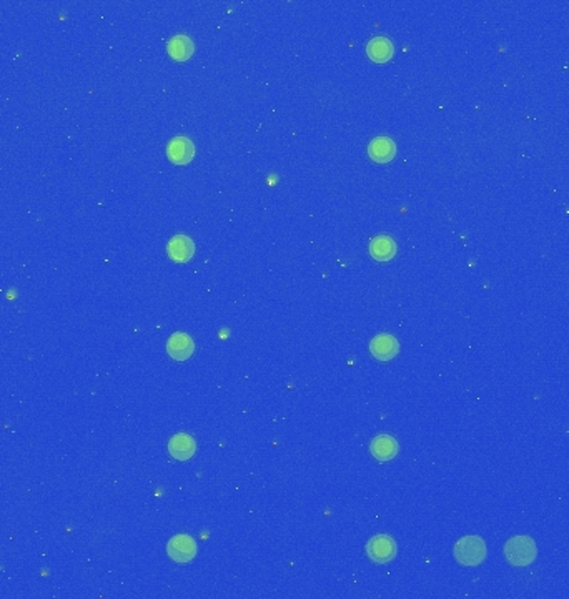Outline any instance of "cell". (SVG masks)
<instances>
[{"label":"cell","instance_id":"cell-9","mask_svg":"<svg viewBox=\"0 0 569 599\" xmlns=\"http://www.w3.org/2000/svg\"><path fill=\"white\" fill-rule=\"evenodd\" d=\"M372 453L378 461H390L398 454V443L390 434H379L372 441Z\"/></svg>","mask_w":569,"mask_h":599},{"label":"cell","instance_id":"cell-11","mask_svg":"<svg viewBox=\"0 0 569 599\" xmlns=\"http://www.w3.org/2000/svg\"><path fill=\"white\" fill-rule=\"evenodd\" d=\"M368 154H370V157L374 160V162L386 163V162H390V160L395 158L396 145H395V142L391 140V138L378 137V138H374L372 143H370Z\"/></svg>","mask_w":569,"mask_h":599},{"label":"cell","instance_id":"cell-6","mask_svg":"<svg viewBox=\"0 0 569 599\" xmlns=\"http://www.w3.org/2000/svg\"><path fill=\"white\" fill-rule=\"evenodd\" d=\"M370 350H372L373 356L378 358L379 361H388L398 355L399 345L395 336L383 333V335L374 336L372 345H370Z\"/></svg>","mask_w":569,"mask_h":599},{"label":"cell","instance_id":"cell-12","mask_svg":"<svg viewBox=\"0 0 569 599\" xmlns=\"http://www.w3.org/2000/svg\"><path fill=\"white\" fill-rule=\"evenodd\" d=\"M393 52H395L393 44H391L388 39H385V37H374V39L370 40L368 45H366V54H368L373 62H378V63H385L388 60H391Z\"/></svg>","mask_w":569,"mask_h":599},{"label":"cell","instance_id":"cell-2","mask_svg":"<svg viewBox=\"0 0 569 599\" xmlns=\"http://www.w3.org/2000/svg\"><path fill=\"white\" fill-rule=\"evenodd\" d=\"M454 556L463 566H478L486 558V544L478 536L461 538L454 546Z\"/></svg>","mask_w":569,"mask_h":599},{"label":"cell","instance_id":"cell-13","mask_svg":"<svg viewBox=\"0 0 569 599\" xmlns=\"http://www.w3.org/2000/svg\"><path fill=\"white\" fill-rule=\"evenodd\" d=\"M396 250H398V248H396L395 240L386 237V235L377 237L372 242V245H370V253H372L373 259L378 261H388L395 259Z\"/></svg>","mask_w":569,"mask_h":599},{"label":"cell","instance_id":"cell-3","mask_svg":"<svg viewBox=\"0 0 569 599\" xmlns=\"http://www.w3.org/2000/svg\"><path fill=\"white\" fill-rule=\"evenodd\" d=\"M366 552L374 563H388L396 556V543L393 538L386 536V534H378V536L370 539Z\"/></svg>","mask_w":569,"mask_h":599},{"label":"cell","instance_id":"cell-1","mask_svg":"<svg viewBox=\"0 0 569 599\" xmlns=\"http://www.w3.org/2000/svg\"><path fill=\"white\" fill-rule=\"evenodd\" d=\"M536 544L528 536H516L509 539L504 546V556L513 566H528L536 559Z\"/></svg>","mask_w":569,"mask_h":599},{"label":"cell","instance_id":"cell-4","mask_svg":"<svg viewBox=\"0 0 569 599\" xmlns=\"http://www.w3.org/2000/svg\"><path fill=\"white\" fill-rule=\"evenodd\" d=\"M167 551L168 556L176 563H188L195 558L197 543L187 534H179V536L170 539Z\"/></svg>","mask_w":569,"mask_h":599},{"label":"cell","instance_id":"cell-8","mask_svg":"<svg viewBox=\"0 0 569 599\" xmlns=\"http://www.w3.org/2000/svg\"><path fill=\"white\" fill-rule=\"evenodd\" d=\"M168 451H170V454L175 459L185 461V459H190L193 454H195L197 443L192 436H190V434L179 433L172 438L170 443H168Z\"/></svg>","mask_w":569,"mask_h":599},{"label":"cell","instance_id":"cell-7","mask_svg":"<svg viewBox=\"0 0 569 599\" xmlns=\"http://www.w3.org/2000/svg\"><path fill=\"white\" fill-rule=\"evenodd\" d=\"M195 345L187 333H174L170 336V340L167 341V352L174 360L183 361L187 358L192 356Z\"/></svg>","mask_w":569,"mask_h":599},{"label":"cell","instance_id":"cell-14","mask_svg":"<svg viewBox=\"0 0 569 599\" xmlns=\"http://www.w3.org/2000/svg\"><path fill=\"white\" fill-rule=\"evenodd\" d=\"M167 50L172 58L183 62L193 54V42L187 35H175L174 39L168 42Z\"/></svg>","mask_w":569,"mask_h":599},{"label":"cell","instance_id":"cell-10","mask_svg":"<svg viewBox=\"0 0 569 599\" xmlns=\"http://www.w3.org/2000/svg\"><path fill=\"white\" fill-rule=\"evenodd\" d=\"M167 250H168V255H170L175 261L183 263V261H188L193 256V253H195V245H193V242L188 237H185V235H175V237L168 242Z\"/></svg>","mask_w":569,"mask_h":599},{"label":"cell","instance_id":"cell-5","mask_svg":"<svg viewBox=\"0 0 569 599\" xmlns=\"http://www.w3.org/2000/svg\"><path fill=\"white\" fill-rule=\"evenodd\" d=\"M167 155L176 165H185L195 155V147L187 137H175L174 140L168 143Z\"/></svg>","mask_w":569,"mask_h":599}]
</instances>
